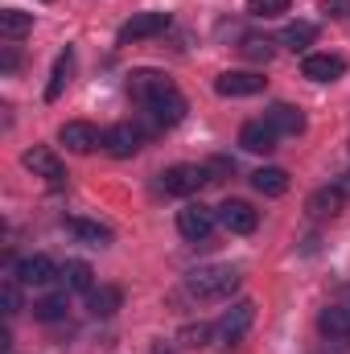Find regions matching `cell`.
<instances>
[{"label":"cell","instance_id":"cell-1","mask_svg":"<svg viewBox=\"0 0 350 354\" xmlns=\"http://www.w3.org/2000/svg\"><path fill=\"white\" fill-rule=\"evenodd\" d=\"M239 268L231 264H206V268H194L190 276H185V288H190V297H198V301H227L235 288H239Z\"/></svg>","mask_w":350,"mask_h":354},{"label":"cell","instance_id":"cell-2","mask_svg":"<svg viewBox=\"0 0 350 354\" xmlns=\"http://www.w3.org/2000/svg\"><path fill=\"white\" fill-rule=\"evenodd\" d=\"M128 95L149 111L153 103H161V99L177 95V87H174V79L161 75V71H132V75H128Z\"/></svg>","mask_w":350,"mask_h":354},{"label":"cell","instance_id":"cell-3","mask_svg":"<svg viewBox=\"0 0 350 354\" xmlns=\"http://www.w3.org/2000/svg\"><path fill=\"white\" fill-rule=\"evenodd\" d=\"M214 223H219V210H210V206H202V202H185V206L177 210V231H181L190 243H206L210 231H214Z\"/></svg>","mask_w":350,"mask_h":354},{"label":"cell","instance_id":"cell-4","mask_svg":"<svg viewBox=\"0 0 350 354\" xmlns=\"http://www.w3.org/2000/svg\"><path fill=\"white\" fill-rule=\"evenodd\" d=\"M252 322H256V305H252V301H235V305H231V309L219 317V326H214V338L231 346V342H239V338L252 330Z\"/></svg>","mask_w":350,"mask_h":354},{"label":"cell","instance_id":"cell-5","mask_svg":"<svg viewBox=\"0 0 350 354\" xmlns=\"http://www.w3.org/2000/svg\"><path fill=\"white\" fill-rule=\"evenodd\" d=\"M206 181H210V177H206V165H169V169L161 174V189L174 194V198H190V194H198Z\"/></svg>","mask_w":350,"mask_h":354},{"label":"cell","instance_id":"cell-6","mask_svg":"<svg viewBox=\"0 0 350 354\" xmlns=\"http://www.w3.org/2000/svg\"><path fill=\"white\" fill-rule=\"evenodd\" d=\"M264 87H268V79L256 75V71H227V75L214 79V91H219L223 99H252V95H260Z\"/></svg>","mask_w":350,"mask_h":354},{"label":"cell","instance_id":"cell-7","mask_svg":"<svg viewBox=\"0 0 350 354\" xmlns=\"http://www.w3.org/2000/svg\"><path fill=\"white\" fill-rule=\"evenodd\" d=\"M169 29V12H136L132 21H124L120 25V46H128V41H145V37H157V33H165Z\"/></svg>","mask_w":350,"mask_h":354},{"label":"cell","instance_id":"cell-8","mask_svg":"<svg viewBox=\"0 0 350 354\" xmlns=\"http://www.w3.org/2000/svg\"><path fill=\"white\" fill-rule=\"evenodd\" d=\"M140 128L136 124H111L107 132H103V149L116 157V161H124V157H136L140 153Z\"/></svg>","mask_w":350,"mask_h":354},{"label":"cell","instance_id":"cell-9","mask_svg":"<svg viewBox=\"0 0 350 354\" xmlns=\"http://www.w3.org/2000/svg\"><path fill=\"white\" fill-rule=\"evenodd\" d=\"M219 223H223L231 235H252V231L260 227V214H256L248 202H239V198H227V202L219 206Z\"/></svg>","mask_w":350,"mask_h":354},{"label":"cell","instance_id":"cell-10","mask_svg":"<svg viewBox=\"0 0 350 354\" xmlns=\"http://www.w3.org/2000/svg\"><path fill=\"white\" fill-rule=\"evenodd\" d=\"M58 145H66L71 153H95L103 145V132L95 124H87V120H71V124H62Z\"/></svg>","mask_w":350,"mask_h":354},{"label":"cell","instance_id":"cell-11","mask_svg":"<svg viewBox=\"0 0 350 354\" xmlns=\"http://www.w3.org/2000/svg\"><path fill=\"white\" fill-rule=\"evenodd\" d=\"M58 272H62V268L54 264L50 256H29V260H21V264L12 268V276H17L25 288H42V284H50V280H58Z\"/></svg>","mask_w":350,"mask_h":354},{"label":"cell","instance_id":"cell-12","mask_svg":"<svg viewBox=\"0 0 350 354\" xmlns=\"http://www.w3.org/2000/svg\"><path fill=\"white\" fill-rule=\"evenodd\" d=\"M276 140H280V132L268 124V120H248L243 128H239V145L248 149V153H272L276 149Z\"/></svg>","mask_w":350,"mask_h":354},{"label":"cell","instance_id":"cell-13","mask_svg":"<svg viewBox=\"0 0 350 354\" xmlns=\"http://www.w3.org/2000/svg\"><path fill=\"white\" fill-rule=\"evenodd\" d=\"M21 165L29 169L33 177H46L50 185H62L66 181V169H62V161L50 153V149H29L25 157H21Z\"/></svg>","mask_w":350,"mask_h":354},{"label":"cell","instance_id":"cell-14","mask_svg":"<svg viewBox=\"0 0 350 354\" xmlns=\"http://www.w3.org/2000/svg\"><path fill=\"white\" fill-rule=\"evenodd\" d=\"M301 71H305V79H313V83H334V79L347 75V58H342V54H309Z\"/></svg>","mask_w":350,"mask_h":354},{"label":"cell","instance_id":"cell-15","mask_svg":"<svg viewBox=\"0 0 350 354\" xmlns=\"http://www.w3.org/2000/svg\"><path fill=\"white\" fill-rule=\"evenodd\" d=\"M264 120H268L280 136H301V132H305V111L293 107V103H272Z\"/></svg>","mask_w":350,"mask_h":354},{"label":"cell","instance_id":"cell-16","mask_svg":"<svg viewBox=\"0 0 350 354\" xmlns=\"http://www.w3.org/2000/svg\"><path fill=\"white\" fill-rule=\"evenodd\" d=\"M120 305H124V292H120L116 284H99V288L87 292V313L91 317H111Z\"/></svg>","mask_w":350,"mask_h":354},{"label":"cell","instance_id":"cell-17","mask_svg":"<svg viewBox=\"0 0 350 354\" xmlns=\"http://www.w3.org/2000/svg\"><path fill=\"white\" fill-rule=\"evenodd\" d=\"M58 280H62L66 292H91V288H95V272H91V264H83V260H66L62 272H58Z\"/></svg>","mask_w":350,"mask_h":354},{"label":"cell","instance_id":"cell-18","mask_svg":"<svg viewBox=\"0 0 350 354\" xmlns=\"http://www.w3.org/2000/svg\"><path fill=\"white\" fill-rule=\"evenodd\" d=\"M66 231H71L75 239L91 243V248H107V243H111V231H107L103 223H95V218H66Z\"/></svg>","mask_w":350,"mask_h":354},{"label":"cell","instance_id":"cell-19","mask_svg":"<svg viewBox=\"0 0 350 354\" xmlns=\"http://www.w3.org/2000/svg\"><path fill=\"white\" fill-rule=\"evenodd\" d=\"M252 185L260 189L264 198H284V194H288V174L276 169V165H264V169L252 174Z\"/></svg>","mask_w":350,"mask_h":354},{"label":"cell","instance_id":"cell-20","mask_svg":"<svg viewBox=\"0 0 350 354\" xmlns=\"http://www.w3.org/2000/svg\"><path fill=\"white\" fill-rule=\"evenodd\" d=\"M342 202H347V194H342L338 185H322V189H313V194H309L305 210H309V214H338V210H342Z\"/></svg>","mask_w":350,"mask_h":354},{"label":"cell","instance_id":"cell-21","mask_svg":"<svg viewBox=\"0 0 350 354\" xmlns=\"http://www.w3.org/2000/svg\"><path fill=\"white\" fill-rule=\"evenodd\" d=\"M29 29H33V12H21V8H0V37L21 41Z\"/></svg>","mask_w":350,"mask_h":354},{"label":"cell","instance_id":"cell-22","mask_svg":"<svg viewBox=\"0 0 350 354\" xmlns=\"http://www.w3.org/2000/svg\"><path fill=\"white\" fill-rule=\"evenodd\" d=\"M317 326H322V334L350 342V309H342V305H330V309H322Z\"/></svg>","mask_w":350,"mask_h":354},{"label":"cell","instance_id":"cell-23","mask_svg":"<svg viewBox=\"0 0 350 354\" xmlns=\"http://www.w3.org/2000/svg\"><path fill=\"white\" fill-rule=\"evenodd\" d=\"M313 41H317V25H309V21H293L280 33V46L284 50H309Z\"/></svg>","mask_w":350,"mask_h":354},{"label":"cell","instance_id":"cell-24","mask_svg":"<svg viewBox=\"0 0 350 354\" xmlns=\"http://www.w3.org/2000/svg\"><path fill=\"white\" fill-rule=\"evenodd\" d=\"M71 71H75V54H71V50H62V54H58V62H54L50 87H46V99H50V103H54V99L62 95V87L71 83Z\"/></svg>","mask_w":350,"mask_h":354},{"label":"cell","instance_id":"cell-25","mask_svg":"<svg viewBox=\"0 0 350 354\" xmlns=\"http://www.w3.org/2000/svg\"><path fill=\"white\" fill-rule=\"evenodd\" d=\"M33 317H37V322H58V317H66V288L54 292V297H42V301L33 305Z\"/></svg>","mask_w":350,"mask_h":354},{"label":"cell","instance_id":"cell-26","mask_svg":"<svg viewBox=\"0 0 350 354\" xmlns=\"http://www.w3.org/2000/svg\"><path fill=\"white\" fill-rule=\"evenodd\" d=\"M239 54H243V58H252V62H272V54H276V41H272V37H243Z\"/></svg>","mask_w":350,"mask_h":354},{"label":"cell","instance_id":"cell-27","mask_svg":"<svg viewBox=\"0 0 350 354\" xmlns=\"http://www.w3.org/2000/svg\"><path fill=\"white\" fill-rule=\"evenodd\" d=\"M210 338H214V326H206V322H198V326H181V334H177L181 346H206Z\"/></svg>","mask_w":350,"mask_h":354},{"label":"cell","instance_id":"cell-28","mask_svg":"<svg viewBox=\"0 0 350 354\" xmlns=\"http://www.w3.org/2000/svg\"><path fill=\"white\" fill-rule=\"evenodd\" d=\"M288 4H293V0H248V12H252V17H260V21H268V17L288 12Z\"/></svg>","mask_w":350,"mask_h":354},{"label":"cell","instance_id":"cell-29","mask_svg":"<svg viewBox=\"0 0 350 354\" xmlns=\"http://www.w3.org/2000/svg\"><path fill=\"white\" fill-rule=\"evenodd\" d=\"M4 313L12 317V313H21V280L8 272V280H4Z\"/></svg>","mask_w":350,"mask_h":354},{"label":"cell","instance_id":"cell-30","mask_svg":"<svg viewBox=\"0 0 350 354\" xmlns=\"http://www.w3.org/2000/svg\"><path fill=\"white\" fill-rule=\"evenodd\" d=\"M227 174H231V161H223V157H214V161L206 165V177H210V181H223Z\"/></svg>","mask_w":350,"mask_h":354},{"label":"cell","instance_id":"cell-31","mask_svg":"<svg viewBox=\"0 0 350 354\" xmlns=\"http://www.w3.org/2000/svg\"><path fill=\"white\" fill-rule=\"evenodd\" d=\"M350 0H326V4H322V8H326V12H330V17H342V8H347Z\"/></svg>","mask_w":350,"mask_h":354},{"label":"cell","instance_id":"cell-32","mask_svg":"<svg viewBox=\"0 0 350 354\" xmlns=\"http://www.w3.org/2000/svg\"><path fill=\"white\" fill-rule=\"evenodd\" d=\"M0 66H4V75L17 71V50H4V62H0Z\"/></svg>","mask_w":350,"mask_h":354},{"label":"cell","instance_id":"cell-33","mask_svg":"<svg viewBox=\"0 0 350 354\" xmlns=\"http://www.w3.org/2000/svg\"><path fill=\"white\" fill-rule=\"evenodd\" d=\"M334 185H338V189H342V194H347V198H350V174H342V177H338V181H334Z\"/></svg>","mask_w":350,"mask_h":354},{"label":"cell","instance_id":"cell-34","mask_svg":"<svg viewBox=\"0 0 350 354\" xmlns=\"http://www.w3.org/2000/svg\"><path fill=\"white\" fill-rule=\"evenodd\" d=\"M153 354H169V351H165V346H153Z\"/></svg>","mask_w":350,"mask_h":354}]
</instances>
